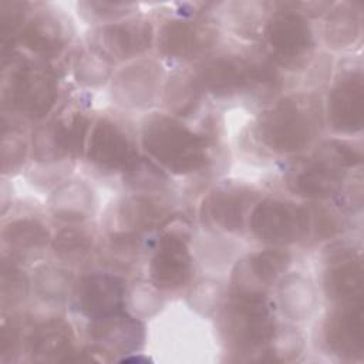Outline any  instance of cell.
<instances>
[{
	"label": "cell",
	"instance_id": "cell-1",
	"mask_svg": "<svg viewBox=\"0 0 364 364\" xmlns=\"http://www.w3.org/2000/svg\"><path fill=\"white\" fill-rule=\"evenodd\" d=\"M142 142L152 158L175 173L195 172L208 158L206 139L166 115H154L146 119Z\"/></svg>",
	"mask_w": 364,
	"mask_h": 364
},
{
	"label": "cell",
	"instance_id": "cell-2",
	"mask_svg": "<svg viewBox=\"0 0 364 364\" xmlns=\"http://www.w3.org/2000/svg\"><path fill=\"white\" fill-rule=\"evenodd\" d=\"M320 129L317 107L307 98L291 97L277 102L260 119L259 136L276 152L303 151Z\"/></svg>",
	"mask_w": 364,
	"mask_h": 364
},
{
	"label": "cell",
	"instance_id": "cell-3",
	"mask_svg": "<svg viewBox=\"0 0 364 364\" xmlns=\"http://www.w3.org/2000/svg\"><path fill=\"white\" fill-rule=\"evenodd\" d=\"M55 97V74L43 63L18 61L4 73L3 105L16 115L41 118L51 109Z\"/></svg>",
	"mask_w": 364,
	"mask_h": 364
},
{
	"label": "cell",
	"instance_id": "cell-4",
	"mask_svg": "<svg viewBox=\"0 0 364 364\" xmlns=\"http://www.w3.org/2000/svg\"><path fill=\"white\" fill-rule=\"evenodd\" d=\"M357 162L358 156L351 145L331 141L324 144L316 156L294 165L287 175V183L297 195L323 199L337 192L344 169Z\"/></svg>",
	"mask_w": 364,
	"mask_h": 364
},
{
	"label": "cell",
	"instance_id": "cell-5",
	"mask_svg": "<svg viewBox=\"0 0 364 364\" xmlns=\"http://www.w3.org/2000/svg\"><path fill=\"white\" fill-rule=\"evenodd\" d=\"M220 318L226 340L240 353H255L274 337V318L264 294L236 293Z\"/></svg>",
	"mask_w": 364,
	"mask_h": 364
},
{
	"label": "cell",
	"instance_id": "cell-6",
	"mask_svg": "<svg viewBox=\"0 0 364 364\" xmlns=\"http://www.w3.org/2000/svg\"><path fill=\"white\" fill-rule=\"evenodd\" d=\"M252 232L263 242L287 245L307 236L311 215L307 208L291 202L266 199L256 205L249 218Z\"/></svg>",
	"mask_w": 364,
	"mask_h": 364
},
{
	"label": "cell",
	"instance_id": "cell-7",
	"mask_svg": "<svg viewBox=\"0 0 364 364\" xmlns=\"http://www.w3.org/2000/svg\"><path fill=\"white\" fill-rule=\"evenodd\" d=\"M264 38L272 58L282 65H296L313 48V33L309 21L296 10H280L270 16Z\"/></svg>",
	"mask_w": 364,
	"mask_h": 364
},
{
	"label": "cell",
	"instance_id": "cell-8",
	"mask_svg": "<svg viewBox=\"0 0 364 364\" xmlns=\"http://www.w3.org/2000/svg\"><path fill=\"white\" fill-rule=\"evenodd\" d=\"M88 129V118L78 109H67L34 135L38 159H64L80 155Z\"/></svg>",
	"mask_w": 364,
	"mask_h": 364
},
{
	"label": "cell",
	"instance_id": "cell-9",
	"mask_svg": "<svg viewBox=\"0 0 364 364\" xmlns=\"http://www.w3.org/2000/svg\"><path fill=\"white\" fill-rule=\"evenodd\" d=\"M88 159L104 172L128 171L136 162V151L129 131L117 121L101 118L90 138Z\"/></svg>",
	"mask_w": 364,
	"mask_h": 364
},
{
	"label": "cell",
	"instance_id": "cell-10",
	"mask_svg": "<svg viewBox=\"0 0 364 364\" xmlns=\"http://www.w3.org/2000/svg\"><path fill=\"white\" fill-rule=\"evenodd\" d=\"M125 297L124 282L109 273L84 276L74 290L75 309L91 320L122 311Z\"/></svg>",
	"mask_w": 364,
	"mask_h": 364
},
{
	"label": "cell",
	"instance_id": "cell-11",
	"mask_svg": "<svg viewBox=\"0 0 364 364\" xmlns=\"http://www.w3.org/2000/svg\"><path fill=\"white\" fill-rule=\"evenodd\" d=\"M195 84L216 97L255 88V61L236 55L213 57L203 64Z\"/></svg>",
	"mask_w": 364,
	"mask_h": 364
},
{
	"label": "cell",
	"instance_id": "cell-12",
	"mask_svg": "<svg viewBox=\"0 0 364 364\" xmlns=\"http://www.w3.org/2000/svg\"><path fill=\"white\" fill-rule=\"evenodd\" d=\"M192 272V257L186 242L176 233L164 235L149 263L152 283L164 290L183 286Z\"/></svg>",
	"mask_w": 364,
	"mask_h": 364
},
{
	"label": "cell",
	"instance_id": "cell-13",
	"mask_svg": "<svg viewBox=\"0 0 364 364\" xmlns=\"http://www.w3.org/2000/svg\"><path fill=\"white\" fill-rule=\"evenodd\" d=\"M151 40V24L146 20L135 18L101 27L94 37V48L105 60H124L146 50Z\"/></svg>",
	"mask_w": 364,
	"mask_h": 364
},
{
	"label": "cell",
	"instance_id": "cell-14",
	"mask_svg": "<svg viewBox=\"0 0 364 364\" xmlns=\"http://www.w3.org/2000/svg\"><path fill=\"white\" fill-rule=\"evenodd\" d=\"M363 301H344L327 318L324 334L330 350L343 357H357L363 353Z\"/></svg>",
	"mask_w": 364,
	"mask_h": 364
},
{
	"label": "cell",
	"instance_id": "cell-15",
	"mask_svg": "<svg viewBox=\"0 0 364 364\" xmlns=\"http://www.w3.org/2000/svg\"><path fill=\"white\" fill-rule=\"evenodd\" d=\"M363 77L350 73L341 77L328 95V121L344 134H353L363 127Z\"/></svg>",
	"mask_w": 364,
	"mask_h": 364
},
{
	"label": "cell",
	"instance_id": "cell-16",
	"mask_svg": "<svg viewBox=\"0 0 364 364\" xmlns=\"http://www.w3.org/2000/svg\"><path fill=\"white\" fill-rule=\"evenodd\" d=\"M213 40V31L200 23L175 18L165 23L159 31L158 44L162 54L171 58H191L206 48Z\"/></svg>",
	"mask_w": 364,
	"mask_h": 364
},
{
	"label": "cell",
	"instance_id": "cell-17",
	"mask_svg": "<svg viewBox=\"0 0 364 364\" xmlns=\"http://www.w3.org/2000/svg\"><path fill=\"white\" fill-rule=\"evenodd\" d=\"M289 255L284 252L269 250L249 256L243 260L233 274L236 293L263 294V289L274 283L277 276L286 269Z\"/></svg>",
	"mask_w": 364,
	"mask_h": 364
},
{
	"label": "cell",
	"instance_id": "cell-18",
	"mask_svg": "<svg viewBox=\"0 0 364 364\" xmlns=\"http://www.w3.org/2000/svg\"><path fill=\"white\" fill-rule=\"evenodd\" d=\"M54 10H40L20 30L23 44L41 57L58 54L67 43V30Z\"/></svg>",
	"mask_w": 364,
	"mask_h": 364
},
{
	"label": "cell",
	"instance_id": "cell-19",
	"mask_svg": "<svg viewBox=\"0 0 364 364\" xmlns=\"http://www.w3.org/2000/svg\"><path fill=\"white\" fill-rule=\"evenodd\" d=\"M326 293L337 301H351L361 299L363 266L353 252L341 250L330 260L324 277Z\"/></svg>",
	"mask_w": 364,
	"mask_h": 364
},
{
	"label": "cell",
	"instance_id": "cell-20",
	"mask_svg": "<svg viewBox=\"0 0 364 364\" xmlns=\"http://www.w3.org/2000/svg\"><path fill=\"white\" fill-rule=\"evenodd\" d=\"M142 326L138 320L122 311L92 320L90 327L91 337L102 344V348L127 353L142 341Z\"/></svg>",
	"mask_w": 364,
	"mask_h": 364
},
{
	"label": "cell",
	"instance_id": "cell-21",
	"mask_svg": "<svg viewBox=\"0 0 364 364\" xmlns=\"http://www.w3.org/2000/svg\"><path fill=\"white\" fill-rule=\"evenodd\" d=\"M252 195L239 188H223L213 192L203 202V215L208 220L226 230L243 228L245 213Z\"/></svg>",
	"mask_w": 364,
	"mask_h": 364
},
{
	"label": "cell",
	"instance_id": "cell-22",
	"mask_svg": "<svg viewBox=\"0 0 364 364\" xmlns=\"http://www.w3.org/2000/svg\"><path fill=\"white\" fill-rule=\"evenodd\" d=\"M30 348L33 355L40 360H68L73 348V331L64 320H47L33 331Z\"/></svg>",
	"mask_w": 364,
	"mask_h": 364
},
{
	"label": "cell",
	"instance_id": "cell-23",
	"mask_svg": "<svg viewBox=\"0 0 364 364\" xmlns=\"http://www.w3.org/2000/svg\"><path fill=\"white\" fill-rule=\"evenodd\" d=\"M164 215L161 202L151 196H131L127 198L119 209V219L124 235H135L141 230L152 228Z\"/></svg>",
	"mask_w": 364,
	"mask_h": 364
},
{
	"label": "cell",
	"instance_id": "cell-24",
	"mask_svg": "<svg viewBox=\"0 0 364 364\" xmlns=\"http://www.w3.org/2000/svg\"><path fill=\"white\" fill-rule=\"evenodd\" d=\"M3 239L14 250L30 252L47 243L48 232L34 219H18L4 229Z\"/></svg>",
	"mask_w": 364,
	"mask_h": 364
},
{
	"label": "cell",
	"instance_id": "cell-25",
	"mask_svg": "<svg viewBox=\"0 0 364 364\" xmlns=\"http://www.w3.org/2000/svg\"><path fill=\"white\" fill-rule=\"evenodd\" d=\"M54 249L64 259H78L91 249V237L78 229H65L54 240Z\"/></svg>",
	"mask_w": 364,
	"mask_h": 364
},
{
	"label": "cell",
	"instance_id": "cell-26",
	"mask_svg": "<svg viewBox=\"0 0 364 364\" xmlns=\"http://www.w3.org/2000/svg\"><path fill=\"white\" fill-rule=\"evenodd\" d=\"M358 20L355 18V13L351 9H343L334 11L330 17L328 23V38L334 40L337 44H344L354 38L357 33Z\"/></svg>",
	"mask_w": 364,
	"mask_h": 364
},
{
	"label": "cell",
	"instance_id": "cell-27",
	"mask_svg": "<svg viewBox=\"0 0 364 364\" xmlns=\"http://www.w3.org/2000/svg\"><path fill=\"white\" fill-rule=\"evenodd\" d=\"M7 291H3L4 299L7 296H11V300H16L18 297H21L26 291V279L21 274V272L18 269H16L14 266H7L4 264L3 267V289H9Z\"/></svg>",
	"mask_w": 364,
	"mask_h": 364
},
{
	"label": "cell",
	"instance_id": "cell-28",
	"mask_svg": "<svg viewBox=\"0 0 364 364\" xmlns=\"http://www.w3.org/2000/svg\"><path fill=\"white\" fill-rule=\"evenodd\" d=\"M82 7H87L90 10V14L92 13L98 18H112L115 16H122L125 10L131 9V4H122V3H81ZM127 13V11H125Z\"/></svg>",
	"mask_w": 364,
	"mask_h": 364
}]
</instances>
